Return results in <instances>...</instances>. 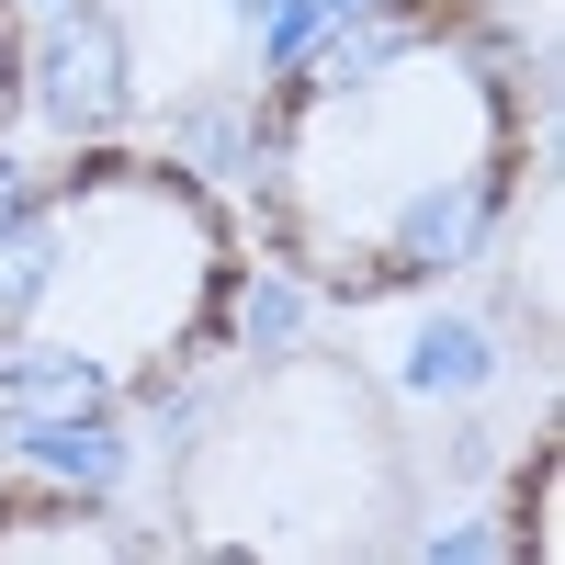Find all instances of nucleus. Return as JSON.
Masks as SVG:
<instances>
[{
    "instance_id": "obj_1",
    "label": "nucleus",
    "mask_w": 565,
    "mask_h": 565,
    "mask_svg": "<svg viewBox=\"0 0 565 565\" xmlns=\"http://www.w3.org/2000/svg\"><path fill=\"white\" fill-rule=\"evenodd\" d=\"M543 181V79L498 0H306L238 103V226L306 306L487 271Z\"/></svg>"
},
{
    "instance_id": "obj_2",
    "label": "nucleus",
    "mask_w": 565,
    "mask_h": 565,
    "mask_svg": "<svg viewBox=\"0 0 565 565\" xmlns=\"http://www.w3.org/2000/svg\"><path fill=\"white\" fill-rule=\"evenodd\" d=\"M238 193L159 136H68L0 181V430L103 441L249 340Z\"/></svg>"
},
{
    "instance_id": "obj_3",
    "label": "nucleus",
    "mask_w": 565,
    "mask_h": 565,
    "mask_svg": "<svg viewBox=\"0 0 565 565\" xmlns=\"http://www.w3.org/2000/svg\"><path fill=\"white\" fill-rule=\"evenodd\" d=\"M159 441V543L260 565H362L418 532V441L340 340L215 351Z\"/></svg>"
},
{
    "instance_id": "obj_4",
    "label": "nucleus",
    "mask_w": 565,
    "mask_h": 565,
    "mask_svg": "<svg viewBox=\"0 0 565 565\" xmlns=\"http://www.w3.org/2000/svg\"><path fill=\"white\" fill-rule=\"evenodd\" d=\"M148 543L159 532L90 476H45V463L0 476V554H148Z\"/></svg>"
},
{
    "instance_id": "obj_5",
    "label": "nucleus",
    "mask_w": 565,
    "mask_h": 565,
    "mask_svg": "<svg viewBox=\"0 0 565 565\" xmlns=\"http://www.w3.org/2000/svg\"><path fill=\"white\" fill-rule=\"evenodd\" d=\"M554 463H565V418H532L521 452L498 463V554L509 565H554Z\"/></svg>"
},
{
    "instance_id": "obj_6",
    "label": "nucleus",
    "mask_w": 565,
    "mask_h": 565,
    "mask_svg": "<svg viewBox=\"0 0 565 565\" xmlns=\"http://www.w3.org/2000/svg\"><path fill=\"white\" fill-rule=\"evenodd\" d=\"M23 114H34V12L0 0V148L23 136Z\"/></svg>"
}]
</instances>
